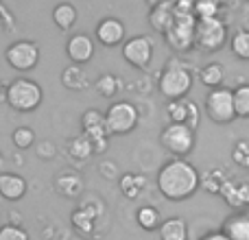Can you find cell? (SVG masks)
Segmentation results:
<instances>
[{"label":"cell","mask_w":249,"mask_h":240,"mask_svg":"<svg viewBox=\"0 0 249 240\" xmlns=\"http://www.w3.org/2000/svg\"><path fill=\"white\" fill-rule=\"evenodd\" d=\"M155 181L168 201H184L199 190V171L186 157H173L160 168Z\"/></svg>","instance_id":"6da1fadb"},{"label":"cell","mask_w":249,"mask_h":240,"mask_svg":"<svg viewBox=\"0 0 249 240\" xmlns=\"http://www.w3.org/2000/svg\"><path fill=\"white\" fill-rule=\"evenodd\" d=\"M158 90L162 92L164 99L173 101V99H181V96H188V92L193 90V72H190V66L186 61L177 59H168L164 64V70L158 79Z\"/></svg>","instance_id":"7a4b0ae2"},{"label":"cell","mask_w":249,"mask_h":240,"mask_svg":"<svg viewBox=\"0 0 249 240\" xmlns=\"http://www.w3.org/2000/svg\"><path fill=\"white\" fill-rule=\"evenodd\" d=\"M4 101H7V105L11 109H16V112H22V114L35 112L44 101V90L33 79L18 77V79H13L7 86V90H4Z\"/></svg>","instance_id":"3957f363"},{"label":"cell","mask_w":249,"mask_h":240,"mask_svg":"<svg viewBox=\"0 0 249 240\" xmlns=\"http://www.w3.org/2000/svg\"><path fill=\"white\" fill-rule=\"evenodd\" d=\"M228 42V24L219 16L214 17H197L193 33V48L203 52H216Z\"/></svg>","instance_id":"277c9868"},{"label":"cell","mask_w":249,"mask_h":240,"mask_svg":"<svg viewBox=\"0 0 249 240\" xmlns=\"http://www.w3.org/2000/svg\"><path fill=\"white\" fill-rule=\"evenodd\" d=\"M160 142L173 157H188L195 149V129L179 122H168L160 133Z\"/></svg>","instance_id":"5b68a950"},{"label":"cell","mask_w":249,"mask_h":240,"mask_svg":"<svg viewBox=\"0 0 249 240\" xmlns=\"http://www.w3.org/2000/svg\"><path fill=\"white\" fill-rule=\"evenodd\" d=\"M138 107L129 101H116L112 107L105 112V127L109 136H127L138 127Z\"/></svg>","instance_id":"8992f818"},{"label":"cell","mask_w":249,"mask_h":240,"mask_svg":"<svg viewBox=\"0 0 249 240\" xmlns=\"http://www.w3.org/2000/svg\"><path fill=\"white\" fill-rule=\"evenodd\" d=\"M203 109L206 116L216 124H230L236 114H234V101H232V90L230 87H212L208 92L206 101H203Z\"/></svg>","instance_id":"52a82bcc"},{"label":"cell","mask_w":249,"mask_h":240,"mask_svg":"<svg viewBox=\"0 0 249 240\" xmlns=\"http://www.w3.org/2000/svg\"><path fill=\"white\" fill-rule=\"evenodd\" d=\"M4 59L18 72H29L39 64V46L31 39H18L9 44V48L4 51Z\"/></svg>","instance_id":"ba28073f"},{"label":"cell","mask_w":249,"mask_h":240,"mask_svg":"<svg viewBox=\"0 0 249 240\" xmlns=\"http://www.w3.org/2000/svg\"><path fill=\"white\" fill-rule=\"evenodd\" d=\"M195 22H197L195 13H179V16H175L171 29L164 33L168 46H171L175 52H188L190 48H193Z\"/></svg>","instance_id":"9c48e42d"},{"label":"cell","mask_w":249,"mask_h":240,"mask_svg":"<svg viewBox=\"0 0 249 240\" xmlns=\"http://www.w3.org/2000/svg\"><path fill=\"white\" fill-rule=\"evenodd\" d=\"M123 57L129 66L138 70L149 68L151 59H153V42L146 35H136L123 42Z\"/></svg>","instance_id":"30bf717a"},{"label":"cell","mask_w":249,"mask_h":240,"mask_svg":"<svg viewBox=\"0 0 249 240\" xmlns=\"http://www.w3.org/2000/svg\"><path fill=\"white\" fill-rule=\"evenodd\" d=\"M166 118L168 122H179L186 124L190 129H197L199 124V107L195 101H190L188 96L181 99H173L166 103Z\"/></svg>","instance_id":"8fae6325"},{"label":"cell","mask_w":249,"mask_h":240,"mask_svg":"<svg viewBox=\"0 0 249 240\" xmlns=\"http://www.w3.org/2000/svg\"><path fill=\"white\" fill-rule=\"evenodd\" d=\"M66 55H68V59L72 64H79V66L88 64L94 57V39L86 33L72 35L68 39V44H66Z\"/></svg>","instance_id":"7c38bea8"},{"label":"cell","mask_w":249,"mask_h":240,"mask_svg":"<svg viewBox=\"0 0 249 240\" xmlns=\"http://www.w3.org/2000/svg\"><path fill=\"white\" fill-rule=\"evenodd\" d=\"M94 35L103 46L114 48L124 42V24L118 17H103V20L96 24Z\"/></svg>","instance_id":"4fadbf2b"},{"label":"cell","mask_w":249,"mask_h":240,"mask_svg":"<svg viewBox=\"0 0 249 240\" xmlns=\"http://www.w3.org/2000/svg\"><path fill=\"white\" fill-rule=\"evenodd\" d=\"M29 190L24 177H20L18 172H0V197L7 201H20Z\"/></svg>","instance_id":"5bb4252c"},{"label":"cell","mask_w":249,"mask_h":240,"mask_svg":"<svg viewBox=\"0 0 249 240\" xmlns=\"http://www.w3.org/2000/svg\"><path fill=\"white\" fill-rule=\"evenodd\" d=\"M55 190L66 199H79L83 194V190H86V184H83L79 172L66 171L55 177Z\"/></svg>","instance_id":"9a60e30c"},{"label":"cell","mask_w":249,"mask_h":240,"mask_svg":"<svg viewBox=\"0 0 249 240\" xmlns=\"http://www.w3.org/2000/svg\"><path fill=\"white\" fill-rule=\"evenodd\" d=\"M81 129L88 140H92V137H109L107 127H105V114L99 112V109H88V112L81 114Z\"/></svg>","instance_id":"2e32d148"},{"label":"cell","mask_w":249,"mask_h":240,"mask_svg":"<svg viewBox=\"0 0 249 240\" xmlns=\"http://www.w3.org/2000/svg\"><path fill=\"white\" fill-rule=\"evenodd\" d=\"M230 240H249V216L245 212H236L223 223V229Z\"/></svg>","instance_id":"e0dca14e"},{"label":"cell","mask_w":249,"mask_h":240,"mask_svg":"<svg viewBox=\"0 0 249 240\" xmlns=\"http://www.w3.org/2000/svg\"><path fill=\"white\" fill-rule=\"evenodd\" d=\"M61 86H64L66 90L83 92L90 86V79H88V74L83 72V68L79 64H70V66H66L64 72H61Z\"/></svg>","instance_id":"ac0fdd59"},{"label":"cell","mask_w":249,"mask_h":240,"mask_svg":"<svg viewBox=\"0 0 249 240\" xmlns=\"http://www.w3.org/2000/svg\"><path fill=\"white\" fill-rule=\"evenodd\" d=\"M70 221H72V227H74V232H77L79 236H83V238H94L96 236V232H94L96 216L92 214V212H88L86 207L79 206L77 210L72 212Z\"/></svg>","instance_id":"d6986e66"},{"label":"cell","mask_w":249,"mask_h":240,"mask_svg":"<svg viewBox=\"0 0 249 240\" xmlns=\"http://www.w3.org/2000/svg\"><path fill=\"white\" fill-rule=\"evenodd\" d=\"M173 20H175V11H173L171 4H155L149 11V24L153 26V31L158 33H166L171 29Z\"/></svg>","instance_id":"ffe728a7"},{"label":"cell","mask_w":249,"mask_h":240,"mask_svg":"<svg viewBox=\"0 0 249 240\" xmlns=\"http://www.w3.org/2000/svg\"><path fill=\"white\" fill-rule=\"evenodd\" d=\"M158 232H160V240H188V225L179 216L162 221Z\"/></svg>","instance_id":"44dd1931"},{"label":"cell","mask_w":249,"mask_h":240,"mask_svg":"<svg viewBox=\"0 0 249 240\" xmlns=\"http://www.w3.org/2000/svg\"><path fill=\"white\" fill-rule=\"evenodd\" d=\"M225 179H228V172H225L223 166L208 168L206 172L199 175V188L208 194H219V188L223 186Z\"/></svg>","instance_id":"7402d4cb"},{"label":"cell","mask_w":249,"mask_h":240,"mask_svg":"<svg viewBox=\"0 0 249 240\" xmlns=\"http://www.w3.org/2000/svg\"><path fill=\"white\" fill-rule=\"evenodd\" d=\"M118 188L127 199H138L142 194V190L146 188V177L138 175V172H124L118 177Z\"/></svg>","instance_id":"603a6c76"},{"label":"cell","mask_w":249,"mask_h":240,"mask_svg":"<svg viewBox=\"0 0 249 240\" xmlns=\"http://www.w3.org/2000/svg\"><path fill=\"white\" fill-rule=\"evenodd\" d=\"M77 20H79V13H77V9H74V4L61 2L53 9V22H55L57 29L70 31L74 24H77Z\"/></svg>","instance_id":"cb8c5ba5"},{"label":"cell","mask_w":249,"mask_h":240,"mask_svg":"<svg viewBox=\"0 0 249 240\" xmlns=\"http://www.w3.org/2000/svg\"><path fill=\"white\" fill-rule=\"evenodd\" d=\"M199 81L206 87H221L225 81V66L219 64V61H212V64H206L201 70H199Z\"/></svg>","instance_id":"d4e9b609"},{"label":"cell","mask_w":249,"mask_h":240,"mask_svg":"<svg viewBox=\"0 0 249 240\" xmlns=\"http://www.w3.org/2000/svg\"><path fill=\"white\" fill-rule=\"evenodd\" d=\"M96 92H99L103 99H116L118 94L123 92V79L118 74H112V72H105L96 79Z\"/></svg>","instance_id":"484cf974"},{"label":"cell","mask_w":249,"mask_h":240,"mask_svg":"<svg viewBox=\"0 0 249 240\" xmlns=\"http://www.w3.org/2000/svg\"><path fill=\"white\" fill-rule=\"evenodd\" d=\"M68 155L72 159H77V162H88V159L92 157V144H90V140H88L86 136H77V137H72V140L68 142Z\"/></svg>","instance_id":"4316f807"},{"label":"cell","mask_w":249,"mask_h":240,"mask_svg":"<svg viewBox=\"0 0 249 240\" xmlns=\"http://www.w3.org/2000/svg\"><path fill=\"white\" fill-rule=\"evenodd\" d=\"M136 221L142 229H146V232H155V229L160 227V223H162L158 207H153V206H142L140 210L136 212Z\"/></svg>","instance_id":"83f0119b"},{"label":"cell","mask_w":249,"mask_h":240,"mask_svg":"<svg viewBox=\"0 0 249 240\" xmlns=\"http://www.w3.org/2000/svg\"><path fill=\"white\" fill-rule=\"evenodd\" d=\"M232 101L236 118H249V83H243L236 90H232Z\"/></svg>","instance_id":"f1b7e54d"},{"label":"cell","mask_w":249,"mask_h":240,"mask_svg":"<svg viewBox=\"0 0 249 240\" xmlns=\"http://www.w3.org/2000/svg\"><path fill=\"white\" fill-rule=\"evenodd\" d=\"M230 46H232V52L238 59L249 61V29H238L230 37Z\"/></svg>","instance_id":"f546056e"},{"label":"cell","mask_w":249,"mask_h":240,"mask_svg":"<svg viewBox=\"0 0 249 240\" xmlns=\"http://www.w3.org/2000/svg\"><path fill=\"white\" fill-rule=\"evenodd\" d=\"M219 197L223 199L230 207H234V210H243L241 197H238V181H234L228 177V179L223 181V186L219 188Z\"/></svg>","instance_id":"4dcf8cb0"},{"label":"cell","mask_w":249,"mask_h":240,"mask_svg":"<svg viewBox=\"0 0 249 240\" xmlns=\"http://www.w3.org/2000/svg\"><path fill=\"white\" fill-rule=\"evenodd\" d=\"M11 142H13V146H16V149H20V151L31 149V146L35 144V131L31 127H18V129H13Z\"/></svg>","instance_id":"1f68e13d"},{"label":"cell","mask_w":249,"mask_h":240,"mask_svg":"<svg viewBox=\"0 0 249 240\" xmlns=\"http://www.w3.org/2000/svg\"><path fill=\"white\" fill-rule=\"evenodd\" d=\"M221 11V0H195V17H214Z\"/></svg>","instance_id":"d6a6232c"},{"label":"cell","mask_w":249,"mask_h":240,"mask_svg":"<svg viewBox=\"0 0 249 240\" xmlns=\"http://www.w3.org/2000/svg\"><path fill=\"white\" fill-rule=\"evenodd\" d=\"M232 159L236 162V166L249 171V140H238L232 149Z\"/></svg>","instance_id":"836d02e7"},{"label":"cell","mask_w":249,"mask_h":240,"mask_svg":"<svg viewBox=\"0 0 249 240\" xmlns=\"http://www.w3.org/2000/svg\"><path fill=\"white\" fill-rule=\"evenodd\" d=\"M0 240H29V234L26 229H22L20 225H2L0 227Z\"/></svg>","instance_id":"e575fe53"},{"label":"cell","mask_w":249,"mask_h":240,"mask_svg":"<svg viewBox=\"0 0 249 240\" xmlns=\"http://www.w3.org/2000/svg\"><path fill=\"white\" fill-rule=\"evenodd\" d=\"M16 29V17L9 11V7H4L0 2V31H13Z\"/></svg>","instance_id":"d590c367"},{"label":"cell","mask_w":249,"mask_h":240,"mask_svg":"<svg viewBox=\"0 0 249 240\" xmlns=\"http://www.w3.org/2000/svg\"><path fill=\"white\" fill-rule=\"evenodd\" d=\"M99 172H101V177H105V179H116L118 177V166L114 162H101L99 164Z\"/></svg>","instance_id":"8d00e7d4"},{"label":"cell","mask_w":249,"mask_h":240,"mask_svg":"<svg viewBox=\"0 0 249 240\" xmlns=\"http://www.w3.org/2000/svg\"><path fill=\"white\" fill-rule=\"evenodd\" d=\"M171 7L175 11V16H179V13H193L195 0H171Z\"/></svg>","instance_id":"74e56055"},{"label":"cell","mask_w":249,"mask_h":240,"mask_svg":"<svg viewBox=\"0 0 249 240\" xmlns=\"http://www.w3.org/2000/svg\"><path fill=\"white\" fill-rule=\"evenodd\" d=\"M55 153H57V149H55V144L53 142H42V144L37 146V155L39 157H44V159H53L55 157Z\"/></svg>","instance_id":"f35d334b"},{"label":"cell","mask_w":249,"mask_h":240,"mask_svg":"<svg viewBox=\"0 0 249 240\" xmlns=\"http://www.w3.org/2000/svg\"><path fill=\"white\" fill-rule=\"evenodd\" d=\"M238 197L243 207H249V181H238Z\"/></svg>","instance_id":"ab89813d"},{"label":"cell","mask_w":249,"mask_h":240,"mask_svg":"<svg viewBox=\"0 0 249 240\" xmlns=\"http://www.w3.org/2000/svg\"><path fill=\"white\" fill-rule=\"evenodd\" d=\"M199 240H230V238L225 236L223 232H210V234H206V236H201Z\"/></svg>","instance_id":"60d3db41"},{"label":"cell","mask_w":249,"mask_h":240,"mask_svg":"<svg viewBox=\"0 0 249 240\" xmlns=\"http://www.w3.org/2000/svg\"><path fill=\"white\" fill-rule=\"evenodd\" d=\"M149 7H155V4H171V0H146Z\"/></svg>","instance_id":"b9f144b4"},{"label":"cell","mask_w":249,"mask_h":240,"mask_svg":"<svg viewBox=\"0 0 249 240\" xmlns=\"http://www.w3.org/2000/svg\"><path fill=\"white\" fill-rule=\"evenodd\" d=\"M0 164H2V153H0Z\"/></svg>","instance_id":"7bdbcfd3"},{"label":"cell","mask_w":249,"mask_h":240,"mask_svg":"<svg viewBox=\"0 0 249 240\" xmlns=\"http://www.w3.org/2000/svg\"><path fill=\"white\" fill-rule=\"evenodd\" d=\"M0 90H2V83H0Z\"/></svg>","instance_id":"ee69618b"},{"label":"cell","mask_w":249,"mask_h":240,"mask_svg":"<svg viewBox=\"0 0 249 240\" xmlns=\"http://www.w3.org/2000/svg\"><path fill=\"white\" fill-rule=\"evenodd\" d=\"M245 214H247V216H249V212H245Z\"/></svg>","instance_id":"f6af8a7d"},{"label":"cell","mask_w":249,"mask_h":240,"mask_svg":"<svg viewBox=\"0 0 249 240\" xmlns=\"http://www.w3.org/2000/svg\"><path fill=\"white\" fill-rule=\"evenodd\" d=\"M0 2H2V0H0Z\"/></svg>","instance_id":"bcb514c9"}]
</instances>
